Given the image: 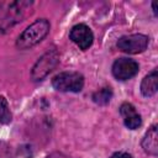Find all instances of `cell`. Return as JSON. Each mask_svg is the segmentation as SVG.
Listing matches in <instances>:
<instances>
[{"instance_id":"obj_14","label":"cell","mask_w":158,"mask_h":158,"mask_svg":"<svg viewBox=\"0 0 158 158\" xmlns=\"http://www.w3.org/2000/svg\"><path fill=\"white\" fill-rule=\"evenodd\" d=\"M110 158H132V156L127 152H116Z\"/></svg>"},{"instance_id":"obj_15","label":"cell","mask_w":158,"mask_h":158,"mask_svg":"<svg viewBox=\"0 0 158 158\" xmlns=\"http://www.w3.org/2000/svg\"><path fill=\"white\" fill-rule=\"evenodd\" d=\"M152 9H153V12H154V15H157V9H156V2H154V1L152 2Z\"/></svg>"},{"instance_id":"obj_3","label":"cell","mask_w":158,"mask_h":158,"mask_svg":"<svg viewBox=\"0 0 158 158\" xmlns=\"http://www.w3.org/2000/svg\"><path fill=\"white\" fill-rule=\"evenodd\" d=\"M52 86L62 93H79L84 86V77L78 72H60L53 77Z\"/></svg>"},{"instance_id":"obj_4","label":"cell","mask_w":158,"mask_h":158,"mask_svg":"<svg viewBox=\"0 0 158 158\" xmlns=\"http://www.w3.org/2000/svg\"><path fill=\"white\" fill-rule=\"evenodd\" d=\"M148 43H149L148 36L142 33H133L120 37L117 41V48L128 54H138L146 51Z\"/></svg>"},{"instance_id":"obj_10","label":"cell","mask_w":158,"mask_h":158,"mask_svg":"<svg viewBox=\"0 0 158 158\" xmlns=\"http://www.w3.org/2000/svg\"><path fill=\"white\" fill-rule=\"evenodd\" d=\"M158 89V72L153 69L141 81V93L144 98H151L157 93Z\"/></svg>"},{"instance_id":"obj_9","label":"cell","mask_w":158,"mask_h":158,"mask_svg":"<svg viewBox=\"0 0 158 158\" xmlns=\"http://www.w3.org/2000/svg\"><path fill=\"white\" fill-rule=\"evenodd\" d=\"M142 148L143 151L149 154L156 157L158 154V130H157V125H152L148 131L144 133L143 138H142Z\"/></svg>"},{"instance_id":"obj_8","label":"cell","mask_w":158,"mask_h":158,"mask_svg":"<svg viewBox=\"0 0 158 158\" xmlns=\"http://www.w3.org/2000/svg\"><path fill=\"white\" fill-rule=\"evenodd\" d=\"M120 115L123 118V123L128 130H136L142 125L141 115L137 112L136 107L130 102H123L120 106Z\"/></svg>"},{"instance_id":"obj_12","label":"cell","mask_w":158,"mask_h":158,"mask_svg":"<svg viewBox=\"0 0 158 158\" xmlns=\"http://www.w3.org/2000/svg\"><path fill=\"white\" fill-rule=\"evenodd\" d=\"M11 120H12V115L10 111L9 102L4 96L0 95V123L7 125L11 122Z\"/></svg>"},{"instance_id":"obj_13","label":"cell","mask_w":158,"mask_h":158,"mask_svg":"<svg viewBox=\"0 0 158 158\" xmlns=\"http://www.w3.org/2000/svg\"><path fill=\"white\" fill-rule=\"evenodd\" d=\"M0 158H14L11 147L4 141H0Z\"/></svg>"},{"instance_id":"obj_6","label":"cell","mask_w":158,"mask_h":158,"mask_svg":"<svg viewBox=\"0 0 158 158\" xmlns=\"http://www.w3.org/2000/svg\"><path fill=\"white\" fill-rule=\"evenodd\" d=\"M32 5V1H14L10 4L6 15L4 16L0 28L2 31L9 30L17 22H20L25 16V10H27Z\"/></svg>"},{"instance_id":"obj_5","label":"cell","mask_w":158,"mask_h":158,"mask_svg":"<svg viewBox=\"0 0 158 158\" xmlns=\"http://www.w3.org/2000/svg\"><path fill=\"white\" fill-rule=\"evenodd\" d=\"M138 70H139L138 63L135 59L125 58V57L117 58L114 62L112 68H111L112 75L117 80H121V81H125V80L133 78L138 73Z\"/></svg>"},{"instance_id":"obj_11","label":"cell","mask_w":158,"mask_h":158,"mask_svg":"<svg viewBox=\"0 0 158 158\" xmlns=\"http://www.w3.org/2000/svg\"><path fill=\"white\" fill-rule=\"evenodd\" d=\"M111 98H112V90L110 86H104V88L99 89L91 96L93 101L98 105H107L110 102Z\"/></svg>"},{"instance_id":"obj_7","label":"cell","mask_w":158,"mask_h":158,"mask_svg":"<svg viewBox=\"0 0 158 158\" xmlns=\"http://www.w3.org/2000/svg\"><path fill=\"white\" fill-rule=\"evenodd\" d=\"M69 38L74 42L81 51H86L94 42V35L89 26L84 23H78L72 27L69 32Z\"/></svg>"},{"instance_id":"obj_1","label":"cell","mask_w":158,"mask_h":158,"mask_svg":"<svg viewBox=\"0 0 158 158\" xmlns=\"http://www.w3.org/2000/svg\"><path fill=\"white\" fill-rule=\"evenodd\" d=\"M51 28L49 21L47 19H38L35 22H32L30 26H27L22 33L17 37L16 47L19 49H28L33 46L38 44L43 38L48 35Z\"/></svg>"},{"instance_id":"obj_2","label":"cell","mask_w":158,"mask_h":158,"mask_svg":"<svg viewBox=\"0 0 158 158\" xmlns=\"http://www.w3.org/2000/svg\"><path fill=\"white\" fill-rule=\"evenodd\" d=\"M59 63V53L56 48L48 49L46 53H43L37 62L33 64L31 70V78L33 81H41L43 80Z\"/></svg>"}]
</instances>
